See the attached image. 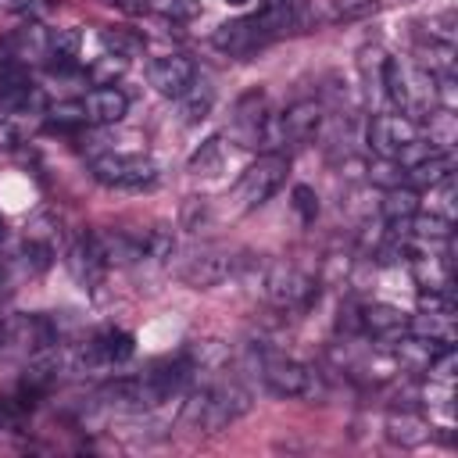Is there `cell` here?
I'll return each instance as SVG.
<instances>
[{"label":"cell","instance_id":"6da1fadb","mask_svg":"<svg viewBox=\"0 0 458 458\" xmlns=\"http://www.w3.org/2000/svg\"><path fill=\"white\" fill-rule=\"evenodd\" d=\"M250 411V390L240 383H218L193 390L179 408V426L190 433H222Z\"/></svg>","mask_w":458,"mask_h":458},{"label":"cell","instance_id":"7a4b0ae2","mask_svg":"<svg viewBox=\"0 0 458 458\" xmlns=\"http://www.w3.org/2000/svg\"><path fill=\"white\" fill-rule=\"evenodd\" d=\"M379 82L390 97V104L408 114L411 122H422L433 107V75L422 72L419 64H408L401 57H383V68H379Z\"/></svg>","mask_w":458,"mask_h":458},{"label":"cell","instance_id":"3957f363","mask_svg":"<svg viewBox=\"0 0 458 458\" xmlns=\"http://www.w3.org/2000/svg\"><path fill=\"white\" fill-rule=\"evenodd\" d=\"M369 147L376 150V157H394L401 165L419 161L426 150H433L429 143H422L419 136V122H411L401 111H386V114H372L369 129H365Z\"/></svg>","mask_w":458,"mask_h":458},{"label":"cell","instance_id":"277c9868","mask_svg":"<svg viewBox=\"0 0 458 458\" xmlns=\"http://www.w3.org/2000/svg\"><path fill=\"white\" fill-rule=\"evenodd\" d=\"M229 136L240 147H283V132H279V114H272L265 89H247L236 107H233V125Z\"/></svg>","mask_w":458,"mask_h":458},{"label":"cell","instance_id":"5b68a950","mask_svg":"<svg viewBox=\"0 0 458 458\" xmlns=\"http://www.w3.org/2000/svg\"><path fill=\"white\" fill-rule=\"evenodd\" d=\"M258 372L265 379V386L279 397H318L322 394V379L311 365L276 354V351H258Z\"/></svg>","mask_w":458,"mask_h":458},{"label":"cell","instance_id":"8992f818","mask_svg":"<svg viewBox=\"0 0 458 458\" xmlns=\"http://www.w3.org/2000/svg\"><path fill=\"white\" fill-rule=\"evenodd\" d=\"M258 290L276 304V308H301L315 293V283L308 272H301L290 261H265L258 276Z\"/></svg>","mask_w":458,"mask_h":458},{"label":"cell","instance_id":"52a82bcc","mask_svg":"<svg viewBox=\"0 0 458 458\" xmlns=\"http://www.w3.org/2000/svg\"><path fill=\"white\" fill-rule=\"evenodd\" d=\"M93 175L97 182L111 186V190H147L157 182V165L147 154H104L93 161Z\"/></svg>","mask_w":458,"mask_h":458},{"label":"cell","instance_id":"ba28073f","mask_svg":"<svg viewBox=\"0 0 458 458\" xmlns=\"http://www.w3.org/2000/svg\"><path fill=\"white\" fill-rule=\"evenodd\" d=\"M283 179H286V157H283V154H265V157H258V161L240 175V182H236V190H233L236 208H240V211L261 208V204L283 186Z\"/></svg>","mask_w":458,"mask_h":458},{"label":"cell","instance_id":"9c48e42d","mask_svg":"<svg viewBox=\"0 0 458 458\" xmlns=\"http://www.w3.org/2000/svg\"><path fill=\"white\" fill-rule=\"evenodd\" d=\"M50 61V29L39 25V21H29L21 29H14L7 39H4V57L0 64H47Z\"/></svg>","mask_w":458,"mask_h":458},{"label":"cell","instance_id":"30bf717a","mask_svg":"<svg viewBox=\"0 0 458 458\" xmlns=\"http://www.w3.org/2000/svg\"><path fill=\"white\" fill-rule=\"evenodd\" d=\"M236 272V258L225 250H200L193 258H186V265L179 268V279L193 290H211L218 283H225Z\"/></svg>","mask_w":458,"mask_h":458},{"label":"cell","instance_id":"8fae6325","mask_svg":"<svg viewBox=\"0 0 458 458\" xmlns=\"http://www.w3.org/2000/svg\"><path fill=\"white\" fill-rule=\"evenodd\" d=\"M197 79V68L190 57L182 54H161L147 64V82L161 93V97H179L190 82Z\"/></svg>","mask_w":458,"mask_h":458},{"label":"cell","instance_id":"7c38bea8","mask_svg":"<svg viewBox=\"0 0 458 458\" xmlns=\"http://www.w3.org/2000/svg\"><path fill=\"white\" fill-rule=\"evenodd\" d=\"M68 272L75 276V283L82 290H97L104 283V272H107V261L97 247V236H79L72 247H68V258H64Z\"/></svg>","mask_w":458,"mask_h":458},{"label":"cell","instance_id":"4fadbf2b","mask_svg":"<svg viewBox=\"0 0 458 458\" xmlns=\"http://www.w3.org/2000/svg\"><path fill=\"white\" fill-rule=\"evenodd\" d=\"M211 43H215L222 54H229V57H247V54H254L258 47H265L268 36L258 29L254 18H233V21H222V25L215 29Z\"/></svg>","mask_w":458,"mask_h":458},{"label":"cell","instance_id":"5bb4252c","mask_svg":"<svg viewBox=\"0 0 458 458\" xmlns=\"http://www.w3.org/2000/svg\"><path fill=\"white\" fill-rule=\"evenodd\" d=\"M322 125H326V111L315 100H297L279 114L283 143H308L322 132Z\"/></svg>","mask_w":458,"mask_h":458},{"label":"cell","instance_id":"9a60e30c","mask_svg":"<svg viewBox=\"0 0 458 458\" xmlns=\"http://www.w3.org/2000/svg\"><path fill=\"white\" fill-rule=\"evenodd\" d=\"M451 347V344H437V340H426V336H415V333H404L394 340V361L401 365V372H411V376H422L429 372L433 358Z\"/></svg>","mask_w":458,"mask_h":458},{"label":"cell","instance_id":"2e32d148","mask_svg":"<svg viewBox=\"0 0 458 458\" xmlns=\"http://www.w3.org/2000/svg\"><path fill=\"white\" fill-rule=\"evenodd\" d=\"M361 333L394 344L397 336L408 333V315L394 304H361Z\"/></svg>","mask_w":458,"mask_h":458},{"label":"cell","instance_id":"e0dca14e","mask_svg":"<svg viewBox=\"0 0 458 458\" xmlns=\"http://www.w3.org/2000/svg\"><path fill=\"white\" fill-rule=\"evenodd\" d=\"M82 107H86V122H93V125H114L129 111V97L122 89H114V86H100V89H89L82 97Z\"/></svg>","mask_w":458,"mask_h":458},{"label":"cell","instance_id":"ac0fdd59","mask_svg":"<svg viewBox=\"0 0 458 458\" xmlns=\"http://www.w3.org/2000/svg\"><path fill=\"white\" fill-rule=\"evenodd\" d=\"M451 175H454V161L447 150H426L419 161L404 165V182L419 186V190H433L437 182H444Z\"/></svg>","mask_w":458,"mask_h":458},{"label":"cell","instance_id":"d6986e66","mask_svg":"<svg viewBox=\"0 0 458 458\" xmlns=\"http://www.w3.org/2000/svg\"><path fill=\"white\" fill-rule=\"evenodd\" d=\"M383 433L397 447H422L433 440V426L415 411H390L383 422Z\"/></svg>","mask_w":458,"mask_h":458},{"label":"cell","instance_id":"ffe728a7","mask_svg":"<svg viewBox=\"0 0 458 458\" xmlns=\"http://www.w3.org/2000/svg\"><path fill=\"white\" fill-rule=\"evenodd\" d=\"M97 236V247H100V254H104V261H107V268L111 265H136V261H143V247H140V233H93Z\"/></svg>","mask_w":458,"mask_h":458},{"label":"cell","instance_id":"44dd1931","mask_svg":"<svg viewBox=\"0 0 458 458\" xmlns=\"http://www.w3.org/2000/svg\"><path fill=\"white\" fill-rule=\"evenodd\" d=\"M179 118L186 122V125H197V122H204L208 114H211V104H215V86L208 82V79H193L179 97Z\"/></svg>","mask_w":458,"mask_h":458},{"label":"cell","instance_id":"7402d4cb","mask_svg":"<svg viewBox=\"0 0 458 458\" xmlns=\"http://www.w3.org/2000/svg\"><path fill=\"white\" fill-rule=\"evenodd\" d=\"M182 358H186V365H190L193 376L197 372H218V369L229 365V347L222 340H193L182 351Z\"/></svg>","mask_w":458,"mask_h":458},{"label":"cell","instance_id":"603a6c76","mask_svg":"<svg viewBox=\"0 0 458 458\" xmlns=\"http://www.w3.org/2000/svg\"><path fill=\"white\" fill-rule=\"evenodd\" d=\"M408 333L437 344H454V311H419L408 318Z\"/></svg>","mask_w":458,"mask_h":458},{"label":"cell","instance_id":"cb8c5ba5","mask_svg":"<svg viewBox=\"0 0 458 458\" xmlns=\"http://www.w3.org/2000/svg\"><path fill=\"white\" fill-rule=\"evenodd\" d=\"M419 211V193L411 190V186H390V190H383V200H379V215L386 218V225H394V222H408L411 215Z\"/></svg>","mask_w":458,"mask_h":458},{"label":"cell","instance_id":"d4e9b609","mask_svg":"<svg viewBox=\"0 0 458 458\" xmlns=\"http://www.w3.org/2000/svg\"><path fill=\"white\" fill-rule=\"evenodd\" d=\"M254 21H258V29H261L268 39H276V36H283L286 29H293V7H290V0H261Z\"/></svg>","mask_w":458,"mask_h":458},{"label":"cell","instance_id":"484cf974","mask_svg":"<svg viewBox=\"0 0 458 458\" xmlns=\"http://www.w3.org/2000/svg\"><path fill=\"white\" fill-rule=\"evenodd\" d=\"M415 54H419V68H422V72H429V75H454V64H458L454 43L429 39V43H422Z\"/></svg>","mask_w":458,"mask_h":458},{"label":"cell","instance_id":"4316f807","mask_svg":"<svg viewBox=\"0 0 458 458\" xmlns=\"http://www.w3.org/2000/svg\"><path fill=\"white\" fill-rule=\"evenodd\" d=\"M222 165H225V147H222V140L218 136H211V140H204L193 154H190V172L193 175H218L222 172Z\"/></svg>","mask_w":458,"mask_h":458},{"label":"cell","instance_id":"83f0119b","mask_svg":"<svg viewBox=\"0 0 458 458\" xmlns=\"http://www.w3.org/2000/svg\"><path fill=\"white\" fill-rule=\"evenodd\" d=\"M379 11V0H329V11H326V21H336V25H351V21H365Z\"/></svg>","mask_w":458,"mask_h":458},{"label":"cell","instance_id":"f1b7e54d","mask_svg":"<svg viewBox=\"0 0 458 458\" xmlns=\"http://www.w3.org/2000/svg\"><path fill=\"white\" fill-rule=\"evenodd\" d=\"M426 122H429V147L433 150H451L454 147V140H458V122H454V111H433V114H426Z\"/></svg>","mask_w":458,"mask_h":458},{"label":"cell","instance_id":"f546056e","mask_svg":"<svg viewBox=\"0 0 458 458\" xmlns=\"http://www.w3.org/2000/svg\"><path fill=\"white\" fill-rule=\"evenodd\" d=\"M140 247H143V261H147V258H150V261H165V258H172V250H175V236H172L168 225H150V229L140 233Z\"/></svg>","mask_w":458,"mask_h":458},{"label":"cell","instance_id":"4dcf8cb0","mask_svg":"<svg viewBox=\"0 0 458 458\" xmlns=\"http://www.w3.org/2000/svg\"><path fill=\"white\" fill-rule=\"evenodd\" d=\"M43 114H47L50 125H57V129H79V125H86V107H82V100H57V104H47Z\"/></svg>","mask_w":458,"mask_h":458},{"label":"cell","instance_id":"1f68e13d","mask_svg":"<svg viewBox=\"0 0 458 458\" xmlns=\"http://www.w3.org/2000/svg\"><path fill=\"white\" fill-rule=\"evenodd\" d=\"M125 64H129V57H122V54H111V50H104L89 68H86V75L93 79V82H100V86H107L114 75H122L125 72Z\"/></svg>","mask_w":458,"mask_h":458},{"label":"cell","instance_id":"d6a6232c","mask_svg":"<svg viewBox=\"0 0 458 458\" xmlns=\"http://www.w3.org/2000/svg\"><path fill=\"white\" fill-rule=\"evenodd\" d=\"M369 182H376V186H383V190L401 186V182H404V165L394 161V157H376V161L369 165Z\"/></svg>","mask_w":458,"mask_h":458},{"label":"cell","instance_id":"836d02e7","mask_svg":"<svg viewBox=\"0 0 458 458\" xmlns=\"http://www.w3.org/2000/svg\"><path fill=\"white\" fill-rule=\"evenodd\" d=\"M147 7L168 21H190L200 14V0H147Z\"/></svg>","mask_w":458,"mask_h":458},{"label":"cell","instance_id":"e575fe53","mask_svg":"<svg viewBox=\"0 0 458 458\" xmlns=\"http://www.w3.org/2000/svg\"><path fill=\"white\" fill-rule=\"evenodd\" d=\"M82 32L79 29H50V61L54 57H79Z\"/></svg>","mask_w":458,"mask_h":458},{"label":"cell","instance_id":"d590c367","mask_svg":"<svg viewBox=\"0 0 458 458\" xmlns=\"http://www.w3.org/2000/svg\"><path fill=\"white\" fill-rule=\"evenodd\" d=\"M429 211L447 218V222H454V175L429 190Z\"/></svg>","mask_w":458,"mask_h":458},{"label":"cell","instance_id":"8d00e7d4","mask_svg":"<svg viewBox=\"0 0 458 458\" xmlns=\"http://www.w3.org/2000/svg\"><path fill=\"white\" fill-rule=\"evenodd\" d=\"M290 7H293V25L308 29V25H315L318 18H326L329 0H290Z\"/></svg>","mask_w":458,"mask_h":458},{"label":"cell","instance_id":"74e56055","mask_svg":"<svg viewBox=\"0 0 458 458\" xmlns=\"http://www.w3.org/2000/svg\"><path fill=\"white\" fill-rule=\"evenodd\" d=\"M182 229H190V233H200L204 225H208V200L204 197H186V204H182Z\"/></svg>","mask_w":458,"mask_h":458},{"label":"cell","instance_id":"f35d334b","mask_svg":"<svg viewBox=\"0 0 458 458\" xmlns=\"http://www.w3.org/2000/svg\"><path fill=\"white\" fill-rule=\"evenodd\" d=\"M454 29H458L454 11H440V14H433V18L426 21L429 39H440V43H454Z\"/></svg>","mask_w":458,"mask_h":458},{"label":"cell","instance_id":"ab89813d","mask_svg":"<svg viewBox=\"0 0 458 458\" xmlns=\"http://www.w3.org/2000/svg\"><path fill=\"white\" fill-rule=\"evenodd\" d=\"M293 211L301 215L304 225H311L318 218V197L311 186H293Z\"/></svg>","mask_w":458,"mask_h":458},{"label":"cell","instance_id":"60d3db41","mask_svg":"<svg viewBox=\"0 0 458 458\" xmlns=\"http://www.w3.org/2000/svg\"><path fill=\"white\" fill-rule=\"evenodd\" d=\"M104 4H111L114 11H125V14H140L143 11V0H104Z\"/></svg>","mask_w":458,"mask_h":458},{"label":"cell","instance_id":"b9f144b4","mask_svg":"<svg viewBox=\"0 0 458 458\" xmlns=\"http://www.w3.org/2000/svg\"><path fill=\"white\" fill-rule=\"evenodd\" d=\"M36 0H0V11H11V14H18V11H29Z\"/></svg>","mask_w":458,"mask_h":458},{"label":"cell","instance_id":"7bdbcfd3","mask_svg":"<svg viewBox=\"0 0 458 458\" xmlns=\"http://www.w3.org/2000/svg\"><path fill=\"white\" fill-rule=\"evenodd\" d=\"M229 7H243V4H250V0H225Z\"/></svg>","mask_w":458,"mask_h":458},{"label":"cell","instance_id":"ee69618b","mask_svg":"<svg viewBox=\"0 0 458 458\" xmlns=\"http://www.w3.org/2000/svg\"><path fill=\"white\" fill-rule=\"evenodd\" d=\"M0 236H4V218H0Z\"/></svg>","mask_w":458,"mask_h":458}]
</instances>
